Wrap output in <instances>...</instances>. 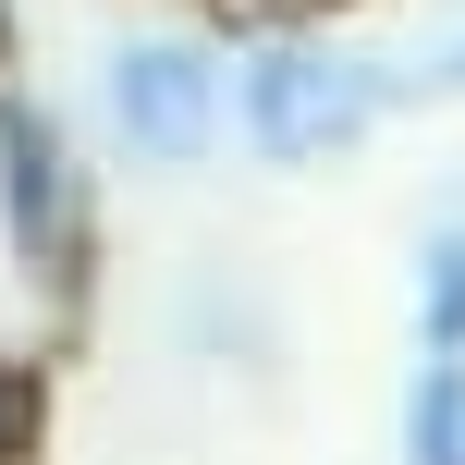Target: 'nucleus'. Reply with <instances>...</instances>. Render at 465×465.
Here are the masks:
<instances>
[{
  "mask_svg": "<svg viewBox=\"0 0 465 465\" xmlns=\"http://www.w3.org/2000/svg\"><path fill=\"white\" fill-rule=\"evenodd\" d=\"M368 111H380V74L343 49H257V74H245V123L270 160H331Z\"/></svg>",
  "mask_w": 465,
  "mask_h": 465,
  "instance_id": "1",
  "label": "nucleus"
},
{
  "mask_svg": "<svg viewBox=\"0 0 465 465\" xmlns=\"http://www.w3.org/2000/svg\"><path fill=\"white\" fill-rule=\"evenodd\" d=\"M111 98H123V135H135V147L196 160V147H209V98H221V74L196 62L184 37H135V49L111 62Z\"/></svg>",
  "mask_w": 465,
  "mask_h": 465,
  "instance_id": "2",
  "label": "nucleus"
},
{
  "mask_svg": "<svg viewBox=\"0 0 465 465\" xmlns=\"http://www.w3.org/2000/svg\"><path fill=\"white\" fill-rule=\"evenodd\" d=\"M0 184H13L25 257H62V245H74V184H62V147H49L37 111H0Z\"/></svg>",
  "mask_w": 465,
  "mask_h": 465,
  "instance_id": "3",
  "label": "nucleus"
},
{
  "mask_svg": "<svg viewBox=\"0 0 465 465\" xmlns=\"http://www.w3.org/2000/svg\"><path fill=\"white\" fill-rule=\"evenodd\" d=\"M404 465H465V368L429 355L417 404H404Z\"/></svg>",
  "mask_w": 465,
  "mask_h": 465,
  "instance_id": "4",
  "label": "nucleus"
},
{
  "mask_svg": "<svg viewBox=\"0 0 465 465\" xmlns=\"http://www.w3.org/2000/svg\"><path fill=\"white\" fill-rule=\"evenodd\" d=\"M429 355H465V232H441V245H429Z\"/></svg>",
  "mask_w": 465,
  "mask_h": 465,
  "instance_id": "5",
  "label": "nucleus"
},
{
  "mask_svg": "<svg viewBox=\"0 0 465 465\" xmlns=\"http://www.w3.org/2000/svg\"><path fill=\"white\" fill-rule=\"evenodd\" d=\"M0 441H13V380H0Z\"/></svg>",
  "mask_w": 465,
  "mask_h": 465,
  "instance_id": "6",
  "label": "nucleus"
}]
</instances>
